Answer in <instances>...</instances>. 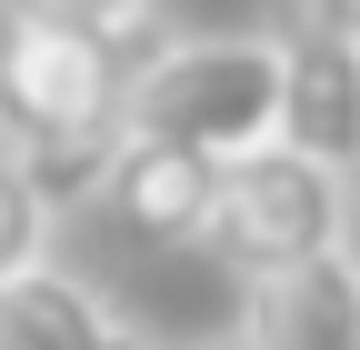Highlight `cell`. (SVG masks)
<instances>
[{
    "label": "cell",
    "instance_id": "1",
    "mask_svg": "<svg viewBox=\"0 0 360 350\" xmlns=\"http://www.w3.org/2000/svg\"><path fill=\"white\" fill-rule=\"evenodd\" d=\"M120 91H130L120 40L30 20V11L0 20V150L30 170V190L51 210L90 200L110 150L130 141L120 130Z\"/></svg>",
    "mask_w": 360,
    "mask_h": 350
},
{
    "label": "cell",
    "instance_id": "2",
    "mask_svg": "<svg viewBox=\"0 0 360 350\" xmlns=\"http://www.w3.org/2000/svg\"><path fill=\"white\" fill-rule=\"evenodd\" d=\"M130 141H170L200 160H240L260 141H281V40L270 30H200L160 40L120 91Z\"/></svg>",
    "mask_w": 360,
    "mask_h": 350
},
{
    "label": "cell",
    "instance_id": "3",
    "mask_svg": "<svg viewBox=\"0 0 360 350\" xmlns=\"http://www.w3.org/2000/svg\"><path fill=\"white\" fill-rule=\"evenodd\" d=\"M350 240V181L321 170L290 141H260L240 160H220V190H210V221H200V250L240 280H270L310 250H340Z\"/></svg>",
    "mask_w": 360,
    "mask_h": 350
},
{
    "label": "cell",
    "instance_id": "4",
    "mask_svg": "<svg viewBox=\"0 0 360 350\" xmlns=\"http://www.w3.org/2000/svg\"><path fill=\"white\" fill-rule=\"evenodd\" d=\"M270 40H281V141L360 181V40L321 0H281Z\"/></svg>",
    "mask_w": 360,
    "mask_h": 350
},
{
    "label": "cell",
    "instance_id": "5",
    "mask_svg": "<svg viewBox=\"0 0 360 350\" xmlns=\"http://www.w3.org/2000/svg\"><path fill=\"white\" fill-rule=\"evenodd\" d=\"M250 350H360V250H310L290 271L250 280Z\"/></svg>",
    "mask_w": 360,
    "mask_h": 350
},
{
    "label": "cell",
    "instance_id": "6",
    "mask_svg": "<svg viewBox=\"0 0 360 350\" xmlns=\"http://www.w3.org/2000/svg\"><path fill=\"white\" fill-rule=\"evenodd\" d=\"M210 190H220V160L170 150V141H120L110 170H101L110 221H120V231H141V240H170V250H180V240H200Z\"/></svg>",
    "mask_w": 360,
    "mask_h": 350
},
{
    "label": "cell",
    "instance_id": "7",
    "mask_svg": "<svg viewBox=\"0 0 360 350\" xmlns=\"http://www.w3.org/2000/svg\"><path fill=\"white\" fill-rule=\"evenodd\" d=\"M110 320H120L110 300L90 280H70V271H51V260L0 280V350H101Z\"/></svg>",
    "mask_w": 360,
    "mask_h": 350
},
{
    "label": "cell",
    "instance_id": "8",
    "mask_svg": "<svg viewBox=\"0 0 360 350\" xmlns=\"http://www.w3.org/2000/svg\"><path fill=\"white\" fill-rule=\"evenodd\" d=\"M51 221H60V210L30 190V170L11 150H0V280L30 271V260H51Z\"/></svg>",
    "mask_w": 360,
    "mask_h": 350
},
{
    "label": "cell",
    "instance_id": "9",
    "mask_svg": "<svg viewBox=\"0 0 360 350\" xmlns=\"http://www.w3.org/2000/svg\"><path fill=\"white\" fill-rule=\"evenodd\" d=\"M30 20H60V30H101V40H130L150 20V0H11Z\"/></svg>",
    "mask_w": 360,
    "mask_h": 350
},
{
    "label": "cell",
    "instance_id": "10",
    "mask_svg": "<svg viewBox=\"0 0 360 350\" xmlns=\"http://www.w3.org/2000/svg\"><path fill=\"white\" fill-rule=\"evenodd\" d=\"M101 350H170V340H150V330H130V320H110V340Z\"/></svg>",
    "mask_w": 360,
    "mask_h": 350
},
{
    "label": "cell",
    "instance_id": "11",
    "mask_svg": "<svg viewBox=\"0 0 360 350\" xmlns=\"http://www.w3.org/2000/svg\"><path fill=\"white\" fill-rule=\"evenodd\" d=\"M321 11H330V20H340V30L360 40V0H321Z\"/></svg>",
    "mask_w": 360,
    "mask_h": 350
},
{
    "label": "cell",
    "instance_id": "12",
    "mask_svg": "<svg viewBox=\"0 0 360 350\" xmlns=\"http://www.w3.org/2000/svg\"><path fill=\"white\" fill-rule=\"evenodd\" d=\"M200 350H250V340H240V330H231V340H200Z\"/></svg>",
    "mask_w": 360,
    "mask_h": 350
}]
</instances>
